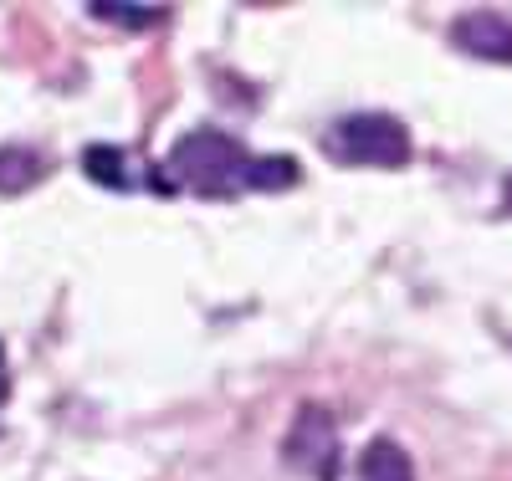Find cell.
<instances>
[{"label": "cell", "mask_w": 512, "mask_h": 481, "mask_svg": "<svg viewBox=\"0 0 512 481\" xmlns=\"http://www.w3.org/2000/svg\"><path fill=\"white\" fill-rule=\"evenodd\" d=\"M241 169H246V149L231 134H221V128H195L169 154V174H180V185H190L200 195L241 190Z\"/></svg>", "instance_id": "cell-1"}, {"label": "cell", "mask_w": 512, "mask_h": 481, "mask_svg": "<svg viewBox=\"0 0 512 481\" xmlns=\"http://www.w3.org/2000/svg\"><path fill=\"white\" fill-rule=\"evenodd\" d=\"M323 144L344 164H374V169L410 164V134L390 113H349L344 123H333V134Z\"/></svg>", "instance_id": "cell-2"}, {"label": "cell", "mask_w": 512, "mask_h": 481, "mask_svg": "<svg viewBox=\"0 0 512 481\" xmlns=\"http://www.w3.org/2000/svg\"><path fill=\"white\" fill-rule=\"evenodd\" d=\"M282 456L308 471L318 481H333L338 476V435H333V415H323L318 405H303V415L292 420L287 441H282Z\"/></svg>", "instance_id": "cell-3"}, {"label": "cell", "mask_w": 512, "mask_h": 481, "mask_svg": "<svg viewBox=\"0 0 512 481\" xmlns=\"http://www.w3.org/2000/svg\"><path fill=\"white\" fill-rule=\"evenodd\" d=\"M451 41L466 57H482V62H512V21L497 11H472L451 26Z\"/></svg>", "instance_id": "cell-4"}, {"label": "cell", "mask_w": 512, "mask_h": 481, "mask_svg": "<svg viewBox=\"0 0 512 481\" xmlns=\"http://www.w3.org/2000/svg\"><path fill=\"white\" fill-rule=\"evenodd\" d=\"M303 180V164L287 159V154H246L241 169V190H287Z\"/></svg>", "instance_id": "cell-5"}, {"label": "cell", "mask_w": 512, "mask_h": 481, "mask_svg": "<svg viewBox=\"0 0 512 481\" xmlns=\"http://www.w3.org/2000/svg\"><path fill=\"white\" fill-rule=\"evenodd\" d=\"M359 476L364 481H415L410 456L395 441H369V451L359 456Z\"/></svg>", "instance_id": "cell-6"}, {"label": "cell", "mask_w": 512, "mask_h": 481, "mask_svg": "<svg viewBox=\"0 0 512 481\" xmlns=\"http://www.w3.org/2000/svg\"><path fill=\"white\" fill-rule=\"evenodd\" d=\"M82 174H93V180L108 185V190H128V185H134V174H128V154L113 149V144L82 149Z\"/></svg>", "instance_id": "cell-7"}, {"label": "cell", "mask_w": 512, "mask_h": 481, "mask_svg": "<svg viewBox=\"0 0 512 481\" xmlns=\"http://www.w3.org/2000/svg\"><path fill=\"white\" fill-rule=\"evenodd\" d=\"M41 174V159L31 149H0V190H26L31 180Z\"/></svg>", "instance_id": "cell-8"}, {"label": "cell", "mask_w": 512, "mask_h": 481, "mask_svg": "<svg viewBox=\"0 0 512 481\" xmlns=\"http://www.w3.org/2000/svg\"><path fill=\"white\" fill-rule=\"evenodd\" d=\"M88 11L98 21H118V26H154L164 16V6H108V0H93Z\"/></svg>", "instance_id": "cell-9"}, {"label": "cell", "mask_w": 512, "mask_h": 481, "mask_svg": "<svg viewBox=\"0 0 512 481\" xmlns=\"http://www.w3.org/2000/svg\"><path fill=\"white\" fill-rule=\"evenodd\" d=\"M11 395V384H6V354H0V400Z\"/></svg>", "instance_id": "cell-10"}, {"label": "cell", "mask_w": 512, "mask_h": 481, "mask_svg": "<svg viewBox=\"0 0 512 481\" xmlns=\"http://www.w3.org/2000/svg\"><path fill=\"white\" fill-rule=\"evenodd\" d=\"M502 200H507V210H512V180H507V195H502Z\"/></svg>", "instance_id": "cell-11"}]
</instances>
